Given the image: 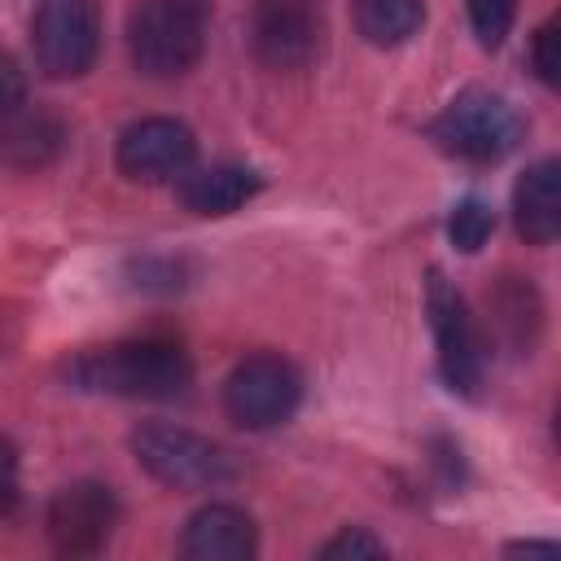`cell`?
Returning a JSON list of instances; mask_svg holds the SVG:
<instances>
[{
	"instance_id": "6da1fadb",
	"label": "cell",
	"mask_w": 561,
	"mask_h": 561,
	"mask_svg": "<svg viewBox=\"0 0 561 561\" xmlns=\"http://www.w3.org/2000/svg\"><path fill=\"white\" fill-rule=\"evenodd\" d=\"M66 381L75 390H88V394L167 403V399H180L188 390L193 364L167 337H127V342L79 351L66 364Z\"/></svg>"
},
{
	"instance_id": "7a4b0ae2",
	"label": "cell",
	"mask_w": 561,
	"mask_h": 561,
	"mask_svg": "<svg viewBox=\"0 0 561 561\" xmlns=\"http://www.w3.org/2000/svg\"><path fill=\"white\" fill-rule=\"evenodd\" d=\"M210 0H136L127 18V48L140 75L175 79L206 53Z\"/></svg>"
},
{
	"instance_id": "3957f363",
	"label": "cell",
	"mask_w": 561,
	"mask_h": 561,
	"mask_svg": "<svg viewBox=\"0 0 561 561\" xmlns=\"http://www.w3.org/2000/svg\"><path fill=\"white\" fill-rule=\"evenodd\" d=\"M131 456L153 482H162L171 491H219L241 473V465L228 447H219L184 425H167V421L140 425L131 434Z\"/></svg>"
},
{
	"instance_id": "277c9868",
	"label": "cell",
	"mask_w": 561,
	"mask_h": 561,
	"mask_svg": "<svg viewBox=\"0 0 561 561\" xmlns=\"http://www.w3.org/2000/svg\"><path fill=\"white\" fill-rule=\"evenodd\" d=\"M430 136L443 153L460 162H500L522 140L517 110L486 88H465L456 101L443 105V114L430 123Z\"/></svg>"
},
{
	"instance_id": "5b68a950",
	"label": "cell",
	"mask_w": 561,
	"mask_h": 561,
	"mask_svg": "<svg viewBox=\"0 0 561 561\" xmlns=\"http://www.w3.org/2000/svg\"><path fill=\"white\" fill-rule=\"evenodd\" d=\"M302 403V373L276 355V351H254L232 364L224 381V412L241 430H272L285 425Z\"/></svg>"
},
{
	"instance_id": "8992f818",
	"label": "cell",
	"mask_w": 561,
	"mask_h": 561,
	"mask_svg": "<svg viewBox=\"0 0 561 561\" xmlns=\"http://www.w3.org/2000/svg\"><path fill=\"white\" fill-rule=\"evenodd\" d=\"M425 311H430V329H434V342H438V373H443V381L456 394L478 399L482 394V373H486L482 333H478V320L469 316L460 289L438 267L425 280Z\"/></svg>"
},
{
	"instance_id": "52a82bcc",
	"label": "cell",
	"mask_w": 561,
	"mask_h": 561,
	"mask_svg": "<svg viewBox=\"0 0 561 561\" xmlns=\"http://www.w3.org/2000/svg\"><path fill=\"white\" fill-rule=\"evenodd\" d=\"M31 48L48 79H79L101 53L96 0H39L31 22Z\"/></svg>"
},
{
	"instance_id": "ba28073f",
	"label": "cell",
	"mask_w": 561,
	"mask_h": 561,
	"mask_svg": "<svg viewBox=\"0 0 561 561\" xmlns=\"http://www.w3.org/2000/svg\"><path fill=\"white\" fill-rule=\"evenodd\" d=\"M254 57L267 70H307L324 48V4L320 0H254L250 13Z\"/></svg>"
},
{
	"instance_id": "9c48e42d",
	"label": "cell",
	"mask_w": 561,
	"mask_h": 561,
	"mask_svg": "<svg viewBox=\"0 0 561 561\" xmlns=\"http://www.w3.org/2000/svg\"><path fill=\"white\" fill-rule=\"evenodd\" d=\"M118 500L105 482H70L48 504V539L61 557H92L110 543Z\"/></svg>"
},
{
	"instance_id": "30bf717a",
	"label": "cell",
	"mask_w": 561,
	"mask_h": 561,
	"mask_svg": "<svg viewBox=\"0 0 561 561\" xmlns=\"http://www.w3.org/2000/svg\"><path fill=\"white\" fill-rule=\"evenodd\" d=\"M197 140L180 118H140L118 136V171L140 184L180 180L193 167Z\"/></svg>"
},
{
	"instance_id": "8fae6325",
	"label": "cell",
	"mask_w": 561,
	"mask_h": 561,
	"mask_svg": "<svg viewBox=\"0 0 561 561\" xmlns=\"http://www.w3.org/2000/svg\"><path fill=\"white\" fill-rule=\"evenodd\" d=\"M259 548L254 517L237 504H202L180 535V552L188 561H245Z\"/></svg>"
},
{
	"instance_id": "7c38bea8",
	"label": "cell",
	"mask_w": 561,
	"mask_h": 561,
	"mask_svg": "<svg viewBox=\"0 0 561 561\" xmlns=\"http://www.w3.org/2000/svg\"><path fill=\"white\" fill-rule=\"evenodd\" d=\"M513 224L517 237L530 245H548L561 232V167L557 158H543L522 171L513 184Z\"/></svg>"
},
{
	"instance_id": "4fadbf2b",
	"label": "cell",
	"mask_w": 561,
	"mask_h": 561,
	"mask_svg": "<svg viewBox=\"0 0 561 561\" xmlns=\"http://www.w3.org/2000/svg\"><path fill=\"white\" fill-rule=\"evenodd\" d=\"M66 145V123L35 105H18L9 118H0V162L13 167V171H35V167H48Z\"/></svg>"
},
{
	"instance_id": "5bb4252c",
	"label": "cell",
	"mask_w": 561,
	"mask_h": 561,
	"mask_svg": "<svg viewBox=\"0 0 561 561\" xmlns=\"http://www.w3.org/2000/svg\"><path fill=\"white\" fill-rule=\"evenodd\" d=\"M259 193V175L237 162H215V167H188L180 175V202L193 215H232Z\"/></svg>"
},
{
	"instance_id": "9a60e30c",
	"label": "cell",
	"mask_w": 561,
	"mask_h": 561,
	"mask_svg": "<svg viewBox=\"0 0 561 561\" xmlns=\"http://www.w3.org/2000/svg\"><path fill=\"white\" fill-rule=\"evenodd\" d=\"M421 22H425L421 0H355V26L377 48H394V44L412 39L421 31Z\"/></svg>"
},
{
	"instance_id": "2e32d148",
	"label": "cell",
	"mask_w": 561,
	"mask_h": 561,
	"mask_svg": "<svg viewBox=\"0 0 561 561\" xmlns=\"http://www.w3.org/2000/svg\"><path fill=\"white\" fill-rule=\"evenodd\" d=\"M491 228H495V215H491V206H486L482 197H465V202L451 210V219H447V237H451V245L465 250V254L482 250L486 237H491Z\"/></svg>"
},
{
	"instance_id": "e0dca14e",
	"label": "cell",
	"mask_w": 561,
	"mask_h": 561,
	"mask_svg": "<svg viewBox=\"0 0 561 561\" xmlns=\"http://www.w3.org/2000/svg\"><path fill=\"white\" fill-rule=\"evenodd\" d=\"M535 289L526 285V280H508L500 294H495V320L513 333V342L522 346V342H530V333H526V324L535 329L539 324V307H530L526 311V298H530Z\"/></svg>"
},
{
	"instance_id": "ac0fdd59",
	"label": "cell",
	"mask_w": 561,
	"mask_h": 561,
	"mask_svg": "<svg viewBox=\"0 0 561 561\" xmlns=\"http://www.w3.org/2000/svg\"><path fill=\"white\" fill-rule=\"evenodd\" d=\"M517 18V0H469V22L482 48H500L504 35L513 31Z\"/></svg>"
},
{
	"instance_id": "d6986e66",
	"label": "cell",
	"mask_w": 561,
	"mask_h": 561,
	"mask_svg": "<svg viewBox=\"0 0 561 561\" xmlns=\"http://www.w3.org/2000/svg\"><path fill=\"white\" fill-rule=\"evenodd\" d=\"M320 557L324 561H359V557H386V543L381 539H373L364 526H346V530H337L324 548H320Z\"/></svg>"
},
{
	"instance_id": "ffe728a7",
	"label": "cell",
	"mask_w": 561,
	"mask_h": 561,
	"mask_svg": "<svg viewBox=\"0 0 561 561\" xmlns=\"http://www.w3.org/2000/svg\"><path fill=\"white\" fill-rule=\"evenodd\" d=\"M557 18H548L539 31H535V44H530V66H535V75L548 83V88H557L561 83V53H557Z\"/></svg>"
},
{
	"instance_id": "44dd1931",
	"label": "cell",
	"mask_w": 561,
	"mask_h": 561,
	"mask_svg": "<svg viewBox=\"0 0 561 561\" xmlns=\"http://www.w3.org/2000/svg\"><path fill=\"white\" fill-rule=\"evenodd\" d=\"M26 96V79H22V66L0 48V118H9Z\"/></svg>"
},
{
	"instance_id": "7402d4cb",
	"label": "cell",
	"mask_w": 561,
	"mask_h": 561,
	"mask_svg": "<svg viewBox=\"0 0 561 561\" xmlns=\"http://www.w3.org/2000/svg\"><path fill=\"white\" fill-rule=\"evenodd\" d=\"M18 504V451L9 438H0V513Z\"/></svg>"
},
{
	"instance_id": "603a6c76",
	"label": "cell",
	"mask_w": 561,
	"mask_h": 561,
	"mask_svg": "<svg viewBox=\"0 0 561 561\" xmlns=\"http://www.w3.org/2000/svg\"><path fill=\"white\" fill-rule=\"evenodd\" d=\"M508 552H543V557H552L557 548L552 543H508Z\"/></svg>"
}]
</instances>
